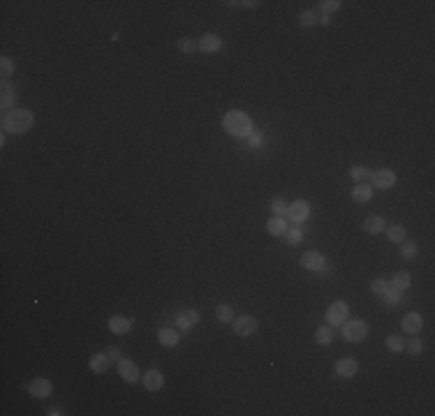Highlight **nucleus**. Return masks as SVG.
I'll return each mask as SVG.
<instances>
[{
    "label": "nucleus",
    "instance_id": "obj_11",
    "mask_svg": "<svg viewBox=\"0 0 435 416\" xmlns=\"http://www.w3.org/2000/svg\"><path fill=\"white\" fill-rule=\"evenodd\" d=\"M424 329V319H421L419 312H410V315L403 317V331L405 333H419Z\"/></svg>",
    "mask_w": 435,
    "mask_h": 416
},
{
    "label": "nucleus",
    "instance_id": "obj_24",
    "mask_svg": "<svg viewBox=\"0 0 435 416\" xmlns=\"http://www.w3.org/2000/svg\"><path fill=\"white\" fill-rule=\"evenodd\" d=\"M215 317H218L222 324H227L234 319V310H232V305H218V308H215Z\"/></svg>",
    "mask_w": 435,
    "mask_h": 416
},
{
    "label": "nucleus",
    "instance_id": "obj_25",
    "mask_svg": "<svg viewBox=\"0 0 435 416\" xmlns=\"http://www.w3.org/2000/svg\"><path fill=\"white\" fill-rule=\"evenodd\" d=\"M389 241H393V243H403V241H405V227H403V224H393V227H389Z\"/></svg>",
    "mask_w": 435,
    "mask_h": 416
},
{
    "label": "nucleus",
    "instance_id": "obj_9",
    "mask_svg": "<svg viewBox=\"0 0 435 416\" xmlns=\"http://www.w3.org/2000/svg\"><path fill=\"white\" fill-rule=\"evenodd\" d=\"M118 373H121V377H123L125 381H130V384L139 379V368H137L132 361H128V359H121V361H118Z\"/></svg>",
    "mask_w": 435,
    "mask_h": 416
},
{
    "label": "nucleus",
    "instance_id": "obj_27",
    "mask_svg": "<svg viewBox=\"0 0 435 416\" xmlns=\"http://www.w3.org/2000/svg\"><path fill=\"white\" fill-rule=\"evenodd\" d=\"M315 340L320 344H331V340H334V333L327 329V326H322V329L315 331Z\"/></svg>",
    "mask_w": 435,
    "mask_h": 416
},
{
    "label": "nucleus",
    "instance_id": "obj_34",
    "mask_svg": "<svg viewBox=\"0 0 435 416\" xmlns=\"http://www.w3.org/2000/svg\"><path fill=\"white\" fill-rule=\"evenodd\" d=\"M299 21H301V26H315V21H317V16H315V12H310V9H306V12H301V16H299Z\"/></svg>",
    "mask_w": 435,
    "mask_h": 416
},
{
    "label": "nucleus",
    "instance_id": "obj_15",
    "mask_svg": "<svg viewBox=\"0 0 435 416\" xmlns=\"http://www.w3.org/2000/svg\"><path fill=\"white\" fill-rule=\"evenodd\" d=\"M164 384V377L160 370H148V373L144 374V386L148 388V391H157V388H162Z\"/></svg>",
    "mask_w": 435,
    "mask_h": 416
},
{
    "label": "nucleus",
    "instance_id": "obj_3",
    "mask_svg": "<svg viewBox=\"0 0 435 416\" xmlns=\"http://www.w3.org/2000/svg\"><path fill=\"white\" fill-rule=\"evenodd\" d=\"M342 335L350 342H361L368 337V326L364 322H347L342 324Z\"/></svg>",
    "mask_w": 435,
    "mask_h": 416
},
{
    "label": "nucleus",
    "instance_id": "obj_32",
    "mask_svg": "<svg viewBox=\"0 0 435 416\" xmlns=\"http://www.w3.org/2000/svg\"><path fill=\"white\" fill-rule=\"evenodd\" d=\"M340 5H342L340 0H324V2H320V9L329 16V12H336V9L340 7Z\"/></svg>",
    "mask_w": 435,
    "mask_h": 416
},
{
    "label": "nucleus",
    "instance_id": "obj_12",
    "mask_svg": "<svg viewBox=\"0 0 435 416\" xmlns=\"http://www.w3.org/2000/svg\"><path fill=\"white\" fill-rule=\"evenodd\" d=\"M28 391L35 395V398H47V395L53 391V386H51L49 379H42V377H40V379H33V381H30Z\"/></svg>",
    "mask_w": 435,
    "mask_h": 416
},
{
    "label": "nucleus",
    "instance_id": "obj_13",
    "mask_svg": "<svg viewBox=\"0 0 435 416\" xmlns=\"http://www.w3.org/2000/svg\"><path fill=\"white\" fill-rule=\"evenodd\" d=\"M357 370H359L357 361H352V359H340L336 363V374L338 377H354Z\"/></svg>",
    "mask_w": 435,
    "mask_h": 416
},
{
    "label": "nucleus",
    "instance_id": "obj_17",
    "mask_svg": "<svg viewBox=\"0 0 435 416\" xmlns=\"http://www.w3.org/2000/svg\"><path fill=\"white\" fill-rule=\"evenodd\" d=\"M176 322H179L181 329H190L194 324L199 322V312H194V310H181L179 315H176Z\"/></svg>",
    "mask_w": 435,
    "mask_h": 416
},
{
    "label": "nucleus",
    "instance_id": "obj_37",
    "mask_svg": "<svg viewBox=\"0 0 435 416\" xmlns=\"http://www.w3.org/2000/svg\"><path fill=\"white\" fill-rule=\"evenodd\" d=\"M405 347H407V352H410V354H419L421 352V342H419V340H410Z\"/></svg>",
    "mask_w": 435,
    "mask_h": 416
},
{
    "label": "nucleus",
    "instance_id": "obj_18",
    "mask_svg": "<svg viewBox=\"0 0 435 416\" xmlns=\"http://www.w3.org/2000/svg\"><path fill=\"white\" fill-rule=\"evenodd\" d=\"M88 366L93 373H107L109 368V354H93L91 361H88Z\"/></svg>",
    "mask_w": 435,
    "mask_h": 416
},
{
    "label": "nucleus",
    "instance_id": "obj_36",
    "mask_svg": "<svg viewBox=\"0 0 435 416\" xmlns=\"http://www.w3.org/2000/svg\"><path fill=\"white\" fill-rule=\"evenodd\" d=\"M400 294H403V291H398V289H389V291H387L385 294V298H387V303H398L400 301Z\"/></svg>",
    "mask_w": 435,
    "mask_h": 416
},
{
    "label": "nucleus",
    "instance_id": "obj_5",
    "mask_svg": "<svg viewBox=\"0 0 435 416\" xmlns=\"http://www.w3.org/2000/svg\"><path fill=\"white\" fill-rule=\"evenodd\" d=\"M287 215H290V220L292 222H303L308 215H310V206H308L306 201H292L290 204V208H287Z\"/></svg>",
    "mask_w": 435,
    "mask_h": 416
},
{
    "label": "nucleus",
    "instance_id": "obj_40",
    "mask_svg": "<svg viewBox=\"0 0 435 416\" xmlns=\"http://www.w3.org/2000/svg\"><path fill=\"white\" fill-rule=\"evenodd\" d=\"M290 241H292V243H299V241H301V231H299V229H292V231H290Z\"/></svg>",
    "mask_w": 435,
    "mask_h": 416
},
{
    "label": "nucleus",
    "instance_id": "obj_41",
    "mask_svg": "<svg viewBox=\"0 0 435 416\" xmlns=\"http://www.w3.org/2000/svg\"><path fill=\"white\" fill-rule=\"evenodd\" d=\"M232 5H239V7H257V2H232Z\"/></svg>",
    "mask_w": 435,
    "mask_h": 416
},
{
    "label": "nucleus",
    "instance_id": "obj_29",
    "mask_svg": "<svg viewBox=\"0 0 435 416\" xmlns=\"http://www.w3.org/2000/svg\"><path fill=\"white\" fill-rule=\"evenodd\" d=\"M387 347H389L391 352H403V349H405V342H403V337H398V335H389L387 337Z\"/></svg>",
    "mask_w": 435,
    "mask_h": 416
},
{
    "label": "nucleus",
    "instance_id": "obj_30",
    "mask_svg": "<svg viewBox=\"0 0 435 416\" xmlns=\"http://www.w3.org/2000/svg\"><path fill=\"white\" fill-rule=\"evenodd\" d=\"M400 254H403V259H414V254H417V245H414L412 241H403V245H400Z\"/></svg>",
    "mask_w": 435,
    "mask_h": 416
},
{
    "label": "nucleus",
    "instance_id": "obj_35",
    "mask_svg": "<svg viewBox=\"0 0 435 416\" xmlns=\"http://www.w3.org/2000/svg\"><path fill=\"white\" fill-rule=\"evenodd\" d=\"M179 49L183 51V53H194V51H197V44H194L193 40H181V42H179Z\"/></svg>",
    "mask_w": 435,
    "mask_h": 416
},
{
    "label": "nucleus",
    "instance_id": "obj_10",
    "mask_svg": "<svg viewBox=\"0 0 435 416\" xmlns=\"http://www.w3.org/2000/svg\"><path fill=\"white\" fill-rule=\"evenodd\" d=\"M220 46H222V40L218 35H211V33L204 35L199 42H197V49L204 51V53H213V51H218Z\"/></svg>",
    "mask_w": 435,
    "mask_h": 416
},
{
    "label": "nucleus",
    "instance_id": "obj_19",
    "mask_svg": "<svg viewBox=\"0 0 435 416\" xmlns=\"http://www.w3.org/2000/svg\"><path fill=\"white\" fill-rule=\"evenodd\" d=\"M385 217H380V215H371V217H366V222H364V229L368 231V234H382L385 231Z\"/></svg>",
    "mask_w": 435,
    "mask_h": 416
},
{
    "label": "nucleus",
    "instance_id": "obj_1",
    "mask_svg": "<svg viewBox=\"0 0 435 416\" xmlns=\"http://www.w3.org/2000/svg\"><path fill=\"white\" fill-rule=\"evenodd\" d=\"M33 123H35V116L30 114L28 109H14V111L5 114L2 127H5V132L21 134V132H28V129L33 127Z\"/></svg>",
    "mask_w": 435,
    "mask_h": 416
},
{
    "label": "nucleus",
    "instance_id": "obj_31",
    "mask_svg": "<svg viewBox=\"0 0 435 416\" xmlns=\"http://www.w3.org/2000/svg\"><path fill=\"white\" fill-rule=\"evenodd\" d=\"M371 289H373V291H375V294H378V296H385L387 291L391 289V285H389V282H387V280H382V278H380V280H375V282H373V285H371Z\"/></svg>",
    "mask_w": 435,
    "mask_h": 416
},
{
    "label": "nucleus",
    "instance_id": "obj_38",
    "mask_svg": "<svg viewBox=\"0 0 435 416\" xmlns=\"http://www.w3.org/2000/svg\"><path fill=\"white\" fill-rule=\"evenodd\" d=\"M250 146H252V148H259V146H262V132H255V134L250 136Z\"/></svg>",
    "mask_w": 435,
    "mask_h": 416
},
{
    "label": "nucleus",
    "instance_id": "obj_22",
    "mask_svg": "<svg viewBox=\"0 0 435 416\" xmlns=\"http://www.w3.org/2000/svg\"><path fill=\"white\" fill-rule=\"evenodd\" d=\"M410 273H405V271H400V273H396L393 275V280H391V287L393 289H398V291H405L407 287H410Z\"/></svg>",
    "mask_w": 435,
    "mask_h": 416
},
{
    "label": "nucleus",
    "instance_id": "obj_14",
    "mask_svg": "<svg viewBox=\"0 0 435 416\" xmlns=\"http://www.w3.org/2000/svg\"><path fill=\"white\" fill-rule=\"evenodd\" d=\"M157 340L164 347H176L181 342V335H179V331H174V329H160L157 331Z\"/></svg>",
    "mask_w": 435,
    "mask_h": 416
},
{
    "label": "nucleus",
    "instance_id": "obj_28",
    "mask_svg": "<svg viewBox=\"0 0 435 416\" xmlns=\"http://www.w3.org/2000/svg\"><path fill=\"white\" fill-rule=\"evenodd\" d=\"M0 65H2V67H0V77H2V79H9V77L14 74V63H12L9 58H0Z\"/></svg>",
    "mask_w": 435,
    "mask_h": 416
},
{
    "label": "nucleus",
    "instance_id": "obj_2",
    "mask_svg": "<svg viewBox=\"0 0 435 416\" xmlns=\"http://www.w3.org/2000/svg\"><path fill=\"white\" fill-rule=\"evenodd\" d=\"M225 129L234 136H248L252 129V123L243 111H229L225 116Z\"/></svg>",
    "mask_w": 435,
    "mask_h": 416
},
{
    "label": "nucleus",
    "instance_id": "obj_21",
    "mask_svg": "<svg viewBox=\"0 0 435 416\" xmlns=\"http://www.w3.org/2000/svg\"><path fill=\"white\" fill-rule=\"evenodd\" d=\"M371 197H373V190H371V185H366V183H361V185H357L352 190V199L354 201L366 204V201H371Z\"/></svg>",
    "mask_w": 435,
    "mask_h": 416
},
{
    "label": "nucleus",
    "instance_id": "obj_20",
    "mask_svg": "<svg viewBox=\"0 0 435 416\" xmlns=\"http://www.w3.org/2000/svg\"><path fill=\"white\" fill-rule=\"evenodd\" d=\"M266 231L273 234V236H283V234H287V222L283 217H271V220L266 222Z\"/></svg>",
    "mask_w": 435,
    "mask_h": 416
},
{
    "label": "nucleus",
    "instance_id": "obj_23",
    "mask_svg": "<svg viewBox=\"0 0 435 416\" xmlns=\"http://www.w3.org/2000/svg\"><path fill=\"white\" fill-rule=\"evenodd\" d=\"M0 93H2V109H7L12 102L16 100V93H14V88L9 86L7 81H2V88H0Z\"/></svg>",
    "mask_w": 435,
    "mask_h": 416
},
{
    "label": "nucleus",
    "instance_id": "obj_33",
    "mask_svg": "<svg viewBox=\"0 0 435 416\" xmlns=\"http://www.w3.org/2000/svg\"><path fill=\"white\" fill-rule=\"evenodd\" d=\"M350 176H352L354 180H359V183H361V180L368 178V169H366V166H352V169H350Z\"/></svg>",
    "mask_w": 435,
    "mask_h": 416
},
{
    "label": "nucleus",
    "instance_id": "obj_42",
    "mask_svg": "<svg viewBox=\"0 0 435 416\" xmlns=\"http://www.w3.org/2000/svg\"><path fill=\"white\" fill-rule=\"evenodd\" d=\"M47 414H49V416H51V414H53V416H58V414H63V409H60V407H53V409H49Z\"/></svg>",
    "mask_w": 435,
    "mask_h": 416
},
{
    "label": "nucleus",
    "instance_id": "obj_4",
    "mask_svg": "<svg viewBox=\"0 0 435 416\" xmlns=\"http://www.w3.org/2000/svg\"><path fill=\"white\" fill-rule=\"evenodd\" d=\"M255 331H257V319H255V317L243 315V317H239V319H236V324H234V333H236V335L245 337V335H252Z\"/></svg>",
    "mask_w": 435,
    "mask_h": 416
},
{
    "label": "nucleus",
    "instance_id": "obj_39",
    "mask_svg": "<svg viewBox=\"0 0 435 416\" xmlns=\"http://www.w3.org/2000/svg\"><path fill=\"white\" fill-rule=\"evenodd\" d=\"M107 354H109V359L121 361V349H118V347H109V349H107Z\"/></svg>",
    "mask_w": 435,
    "mask_h": 416
},
{
    "label": "nucleus",
    "instance_id": "obj_16",
    "mask_svg": "<svg viewBox=\"0 0 435 416\" xmlns=\"http://www.w3.org/2000/svg\"><path fill=\"white\" fill-rule=\"evenodd\" d=\"M109 329L114 331V333H118V335H125L130 329H132V322H130L128 317H121V315H116L109 319Z\"/></svg>",
    "mask_w": 435,
    "mask_h": 416
},
{
    "label": "nucleus",
    "instance_id": "obj_8",
    "mask_svg": "<svg viewBox=\"0 0 435 416\" xmlns=\"http://www.w3.org/2000/svg\"><path fill=\"white\" fill-rule=\"evenodd\" d=\"M324 264H327V259H324L322 252H306V254L301 257V266H303V268H310V271H320Z\"/></svg>",
    "mask_w": 435,
    "mask_h": 416
},
{
    "label": "nucleus",
    "instance_id": "obj_6",
    "mask_svg": "<svg viewBox=\"0 0 435 416\" xmlns=\"http://www.w3.org/2000/svg\"><path fill=\"white\" fill-rule=\"evenodd\" d=\"M327 319H329V324H334V326H342L345 319H347V305H345V303H334V305L327 310Z\"/></svg>",
    "mask_w": 435,
    "mask_h": 416
},
{
    "label": "nucleus",
    "instance_id": "obj_7",
    "mask_svg": "<svg viewBox=\"0 0 435 416\" xmlns=\"http://www.w3.org/2000/svg\"><path fill=\"white\" fill-rule=\"evenodd\" d=\"M393 183H396V173H393L391 169H378V171L373 173V185L375 187L387 190V187H391Z\"/></svg>",
    "mask_w": 435,
    "mask_h": 416
},
{
    "label": "nucleus",
    "instance_id": "obj_26",
    "mask_svg": "<svg viewBox=\"0 0 435 416\" xmlns=\"http://www.w3.org/2000/svg\"><path fill=\"white\" fill-rule=\"evenodd\" d=\"M287 208H290V204H287L285 199H273L271 201V213L276 217H283L287 213Z\"/></svg>",
    "mask_w": 435,
    "mask_h": 416
}]
</instances>
